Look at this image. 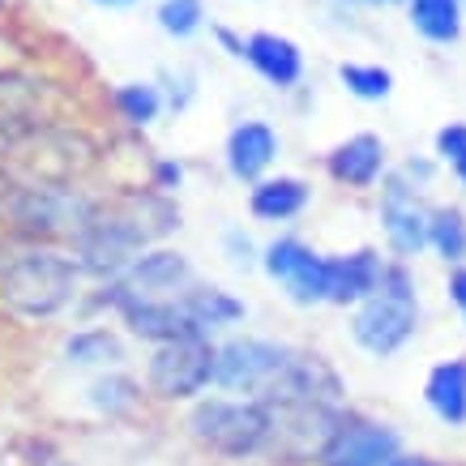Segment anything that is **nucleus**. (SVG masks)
Listing matches in <instances>:
<instances>
[{
  "label": "nucleus",
  "mask_w": 466,
  "mask_h": 466,
  "mask_svg": "<svg viewBox=\"0 0 466 466\" xmlns=\"http://www.w3.org/2000/svg\"><path fill=\"white\" fill-rule=\"evenodd\" d=\"M180 227V201L167 198V193H155L150 184L146 188L137 184V188H120L112 198L103 193L95 214L73 231V240L65 248H69V257L82 266L90 283H112L146 248L167 244Z\"/></svg>",
  "instance_id": "1"
},
{
  "label": "nucleus",
  "mask_w": 466,
  "mask_h": 466,
  "mask_svg": "<svg viewBox=\"0 0 466 466\" xmlns=\"http://www.w3.org/2000/svg\"><path fill=\"white\" fill-rule=\"evenodd\" d=\"M90 279L69 257L65 244L43 240H0V309L26 325L60 321L65 312L82 309Z\"/></svg>",
  "instance_id": "2"
},
{
  "label": "nucleus",
  "mask_w": 466,
  "mask_h": 466,
  "mask_svg": "<svg viewBox=\"0 0 466 466\" xmlns=\"http://www.w3.org/2000/svg\"><path fill=\"white\" fill-rule=\"evenodd\" d=\"M180 428L206 458L231 462V466L274 458V441H279V424H274L269 402L218 394V390L198 398L193 407H184Z\"/></svg>",
  "instance_id": "3"
},
{
  "label": "nucleus",
  "mask_w": 466,
  "mask_h": 466,
  "mask_svg": "<svg viewBox=\"0 0 466 466\" xmlns=\"http://www.w3.org/2000/svg\"><path fill=\"white\" fill-rule=\"evenodd\" d=\"M103 193H90L86 184L69 180H17L14 198L5 206L0 231L17 240H43V244H69L73 231L95 214Z\"/></svg>",
  "instance_id": "4"
},
{
  "label": "nucleus",
  "mask_w": 466,
  "mask_h": 466,
  "mask_svg": "<svg viewBox=\"0 0 466 466\" xmlns=\"http://www.w3.org/2000/svg\"><path fill=\"white\" fill-rule=\"evenodd\" d=\"M420 334V291L407 261H390L377 296L351 309V342L372 360H390Z\"/></svg>",
  "instance_id": "5"
},
{
  "label": "nucleus",
  "mask_w": 466,
  "mask_h": 466,
  "mask_svg": "<svg viewBox=\"0 0 466 466\" xmlns=\"http://www.w3.org/2000/svg\"><path fill=\"white\" fill-rule=\"evenodd\" d=\"M299 351L291 342L266 339V334H227L218 339V360H214V390L236 398H261L274 394V385L296 368Z\"/></svg>",
  "instance_id": "6"
},
{
  "label": "nucleus",
  "mask_w": 466,
  "mask_h": 466,
  "mask_svg": "<svg viewBox=\"0 0 466 466\" xmlns=\"http://www.w3.org/2000/svg\"><path fill=\"white\" fill-rule=\"evenodd\" d=\"M214 339H176L163 347H150L142 364L146 394L163 407H193L198 398L214 394Z\"/></svg>",
  "instance_id": "7"
},
{
  "label": "nucleus",
  "mask_w": 466,
  "mask_h": 466,
  "mask_svg": "<svg viewBox=\"0 0 466 466\" xmlns=\"http://www.w3.org/2000/svg\"><path fill=\"white\" fill-rule=\"evenodd\" d=\"M257 266H261V274L296 309H321V304H329V266H325V253H317L309 240H299L291 231L269 236L261 244Z\"/></svg>",
  "instance_id": "8"
},
{
  "label": "nucleus",
  "mask_w": 466,
  "mask_h": 466,
  "mask_svg": "<svg viewBox=\"0 0 466 466\" xmlns=\"http://www.w3.org/2000/svg\"><path fill=\"white\" fill-rule=\"evenodd\" d=\"M402 445V432L385 420H368V415H342L339 428L325 437V445L317 450L312 466H390Z\"/></svg>",
  "instance_id": "9"
},
{
  "label": "nucleus",
  "mask_w": 466,
  "mask_h": 466,
  "mask_svg": "<svg viewBox=\"0 0 466 466\" xmlns=\"http://www.w3.org/2000/svg\"><path fill=\"white\" fill-rule=\"evenodd\" d=\"M198 279H201L198 266H193V257L184 253V248L155 244V248H146L112 283H120L128 296H142V299H180Z\"/></svg>",
  "instance_id": "10"
},
{
  "label": "nucleus",
  "mask_w": 466,
  "mask_h": 466,
  "mask_svg": "<svg viewBox=\"0 0 466 466\" xmlns=\"http://www.w3.org/2000/svg\"><path fill=\"white\" fill-rule=\"evenodd\" d=\"M283 155V133L261 120V116H244L227 128L223 137V167L236 184H257L266 180L274 163Z\"/></svg>",
  "instance_id": "11"
},
{
  "label": "nucleus",
  "mask_w": 466,
  "mask_h": 466,
  "mask_svg": "<svg viewBox=\"0 0 466 466\" xmlns=\"http://www.w3.org/2000/svg\"><path fill=\"white\" fill-rule=\"evenodd\" d=\"M60 360L77 372H112L128 364V334L112 321H77L60 334Z\"/></svg>",
  "instance_id": "12"
},
{
  "label": "nucleus",
  "mask_w": 466,
  "mask_h": 466,
  "mask_svg": "<svg viewBox=\"0 0 466 466\" xmlns=\"http://www.w3.org/2000/svg\"><path fill=\"white\" fill-rule=\"evenodd\" d=\"M321 167L339 188L364 193V188H372V184H381L390 176V158H385V142L377 133H351L347 142L325 150Z\"/></svg>",
  "instance_id": "13"
},
{
  "label": "nucleus",
  "mask_w": 466,
  "mask_h": 466,
  "mask_svg": "<svg viewBox=\"0 0 466 466\" xmlns=\"http://www.w3.org/2000/svg\"><path fill=\"white\" fill-rule=\"evenodd\" d=\"M325 266H329V304L334 309H360L368 296L381 291L385 274H390V261L377 248L325 253Z\"/></svg>",
  "instance_id": "14"
},
{
  "label": "nucleus",
  "mask_w": 466,
  "mask_h": 466,
  "mask_svg": "<svg viewBox=\"0 0 466 466\" xmlns=\"http://www.w3.org/2000/svg\"><path fill=\"white\" fill-rule=\"evenodd\" d=\"M180 309L193 325V334L201 339H227V334H236L244 321H248V304H244L236 291H227V287L210 283V279H198V283L188 287L180 296Z\"/></svg>",
  "instance_id": "15"
},
{
  "label": "nucleus",
  "mask_w": 466,
  "mask_h": 466,
  "mask_svg": "<svg viewBox=\"0 0 466 466\" xmlns=\"http://www.w3.org/2000/svg\"><path fill=\"white\" fill-rule=\"evenodd\" d=\"M244 65L269 86V90H296L304 82V47L296 39H287L279 30H253L248 39H244Z\"/></svg>",
  "instance_id": "16"
},
{
  "label": "nucleus",
  "mask_w": 466,
  "mask_h": 466,
  "mask_svg": "<svg viewBox=\"0 0 466 466\" xmlns=\"http://www.w3.org/2000/svg\"><path fill=\"white\" fill-rule=\"evenodd\" d=\"M146 381L133 377L128 368H112V372H95L82 385V410L95 415L103 424H125L146 407Z\"/></svg>",
  "instance_id": "17"
},
{
  "label": "nucleus",
  "mask_w": 466,
  "mask_h": 466,
  "mask_svg": "<svg viewBox=\"0 0 466 466\" xmlns=\"http://www.w3.org/2000/svg\"><path fill=\"white\" fill-rule=\"evenodd\" d=\"M248 218L261 227H287L312 206V184L304 176H287V171H269L266 180L248 184Z\"/></svg>",
  "instance_id": "18"
},
{
  "label": "nucleus",
  "mask_w": 466,
  "mask_h": 466,
  "mask_svg": "<svg viewBox=\"0 0 466 466\" xmlns=\"http://www.w3.org/2000/svg\"><path fill=\"white\" fill-rule=\"evenodd\" d=\"M428 223H432V210L420 198L398 193V188H381V231L398 261H410L428 248Z\"/></svg>",
  "instance_id": "19"
},
{
  "label": "nucleus",
  "mask_w": 466,
  "mask_h": 466,
  "mask_svg": "<svg viewBox=\"0 0 466 466\" xmlns=\"http://www.w3.org/2000/svg\"><path fill=\"white\" fill-rule=\"evenodd\" d=\"M424 402L445 428H466V355L428 368Z\"/></svg>",
  "instance_id": "20"
},
{
  "label": "nucleus",
  "mask_w": 466,
  "mask_h": 466,
  "mask_svg": "<svg viewBox=\"0 0 466 466\" xmlns=\"http://www.w3.org/2000/svg\"><path fill=\"white\" fill-rule=\"evenodd\" d=\"M107 103H112V116L133 133H146V128L158 125V116L167 112V99H163V86L155 77H133V82H116L107 90Z\"/></svg>",
  "instance_id": "21"
},
{
  "label": "nucleus",
  "mask_w": 466,
  "mask_h": 466,
  "mask_svg": "<svg viewBox=\"0 0 466 466\" xmlns=\"http://www.w3.org/2000/svg\"><path fill=\"white\" fill-rule=\"evenodd\" d=\"M462 17H466V5L462 0H407V22L420 39L437 43H458L462 35Z\"/></svg>",
  "instance_id": "22"
},
{
  "label": "nucleus",
  "mask_w": 466,
  "mask_h": 466,
  "mask_svg": "<svg viewBox=\"0 0 466 466\" xmlns=\"http://www.w3.org/2000/svg\"><path fill=\"white\" fill-rule=\"evenodd\" d=\"M428 248L450 269L466 266V214L458 206H437L428 223Z\"/></svg>",
  "instance_id": "23"
},
{
  "label": "nucleus",
  "mask_w": 466,
  "mask_h": 466,
  "mask_svg": "<svg viewBox=\"0 0 466 466\" xmlns=\"http://www.w3.org/2000/svg\"><path fill=\"white\" fill-rule=\"evenodd\" d=\"M342 90L360 103H385L394 95V73L385 65H364V60H342L339 65Z\"/></svg>",
  "instance_id": "24"
},
{
  "label": "nucleus",
  "mask_w": 466,
  "mask_h": 466,
  "mask_svg": "<svg viewBox=\"0 0 466 466\" xmlns=\"http://www.w3.org/2000/svg\"><path fill=\"white\" fill-rule=\"evenodd\" d=\"M155 17H158V30H163L167 39L184 43L206 26V0H158Z\"/></svg>",
  "instance_id": "25"
},
{
  "label": "nucleus",
  "mask_w": 466,
  "mask_h": 466,
  "mask_svg": "<svg viewBox=\"0 0 466 466\" xmlns=\"http://www.w3.org/2000/svg\"><path fill=\"white\" fill-rule=\"evenodd\" d=\"M155 82L163 86L167 112H176V116H184V112H188V103L198 99V77H193L188 69H163Z\"/></svg>",
  "instance_id": "26"
},
{
  "label": "nucleus",
  "mask_w": 466,
  "mask_h": 466,
  "mask_svg": "<svg viewBox=\"0 0 466 466\" xmlns=\"http://www.w3.org/2000/svg\"><path fill=\"white\" fill-rule=\"evenodd\" d=\"M184 180H188V167H184L176 155H155V158H150L146 184H150L155 193H167V198H176V193L184 188Z\"/></svg>",
  "instance_id": "27"
},
{
  "label": "nucleus",
  "mask_w": 466,
  "mask_h": 466,
  "mask_svg": "<svg viewBox=\"0 0 466 466\" xmlns=\"http://www.w3.org/2000/svg\"><path fill=\"white\" fill-rule=\"evenodd\" d=\"M223 257L236 269H248V266H257L261 248H257V244L244 236V227H227V231H223Z\"/></svg>",
  "instance_id": "28"
},
{
  "label": "nucleus",
  "mask_w": 466,
  "mask_h": 466,
  "mask_svg": "<svg viewBox=\"0 0 466 466\" xmlns=\"http://www.w3.org/2000/svg\"><path fill=\"white\" fill-rule=\"evenodd\" d=\"M462 155H466V125H445L437 133V158L453 167Z\"/></svg>",
  "instance_id": "29"
},
{
  "label": "nucleus",
  "mask_w": 466,
  "mask_h": 466,
  "mask_svg": "<svg viewBox=\"0 0 466 466\" xmlns=\"http://www.w3.org/2000/svg\"><path fill=\"white\" fill-rule=\"evenodd\" d=\"M210 35L231 60H244V39L248 35H240V30H231V26H210Z\"/></svg>",
  "instance_id": "30"
},
{
  "label": "nucleus",
  "mask_w": 466,
  "mask_h": 466,
  "mask_svg": "<svg viewBox=\"0 0 466 466\" xmlns=\"http://www.w3.org/2000/svg\"><path fill=\"white\" fill-rule=\"evenodd\" d=\"M445 296H450V304L458 312H462V321H466V266L450 269V283H445Z\"/></svg>",
  "instance_id": "31"
},
{
  "label": "nucleus",
  "mask_w": 466,
  "mask_h": 466,
  "mask_svg": "<svg viewBox=\"0 0 466 466\" xmlns=\"http://www.w3.org/2000/svg\"><path fill=\"white\" fill-rule=\"evenodd\" d=\"M14 188H17V176L9 167H0V218H5V206L14 198Z\"/></svg>",
  "instance_id": "32"
},
{
  "label": "nucleus",
  "mask_w": 466,
  "mask_h": 466,
  "mask_svg": "<svg viewBox=\"0 0 466 466\" xmlns=\"http://www.w3.org/2000/svg\"><path fill=\"white\" fill-rule=\"evenodd\" d=\"M390 466H437V462H432L428 453H410V450H402V453H398V458H394V462H390Z\"/></svg>",
  "instance_id": "33"
},
{
  "label": "nucleus",
  "mask_w": 466,
  "mask_h": 466,
  "mask_svg": "<svg viewBox=\"0 0 466 466\" xmlns=\"http://www.w3.org/2000/svg\"><path fill=\"white\" fill-rule=\"evenodd\" d=\"M90 5H99V9H128V5H137V0H90Z\"/></svg>",
  "instance_id": "34"
},
{
  "label": "nucleus",
  "mask_w": 466,
  "mask_h": 466,
  "mask_svg": "<svg viewBox=\"0 0 466 466\" xmlns=\"http://www.w3.org/2000/svg\"><path fill=\"white\" fill-rule=\"evenodd\" d=\"M453 176H458V184H462V188H466V155L458 158V163H453Z\"/></svg>",
  "instance_id": "35"
},
{
  "label": "nucleus",
  "mask_w": 466,
  "mask_h": 466,
  "mask_svg": "<svg viewBox=\"0 0 466 466\" xmlns=\"http://www.w3.org/2000/svg\"><path fill=\"white\" fill-rule=\"evenodd\" d=\"M47 466H73V462H47Z\"/></svg>",
  "instance_id": "36"
},
{
  "label": "nucleus",
  "mask_w": 466,
  "mask_h": 466,
  "mask_svg": "<svg viewBox=\"0 0 466 466\" xmlns=\"http://www.w3.org/2000/svg\"><path fill=\"white\" fill-rule=\"evenodd\" d=\"M0 9H5V0H0Z\"/></svg>",
  "instance_id": "37"
},
{
  "label": "nucleus",
  "mask_w": 466,
  "mask_h": 466,
  "mask_svg": "<svg viewBox=\"0 0 466 466\" xmlns=\"http://www.w3.org/2000/svg\"><path fill=\"white\" fill-rule=\"evenodd\" d=\"M462 5H466V0H462Z\"/></svg>",
  "instance_id": "38"
}]
</instances>
